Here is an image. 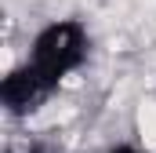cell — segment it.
<instances>
[{
	"instance_id": "cell-1",
	"label": "cell",
	"mask_w": 156,
	"mask_h": 153,
	"mask_svg": "<svg viewBox=\"0 0 156 153\" xmlns=\"http://www.w3.org/2000/svg\"><path fill=\"white\" fill-rule=\"evenodd\" d=\"M138 135H142L145 146L156 150V99H149V102L138 106Z\"/></svg>"
}]
</instances>
